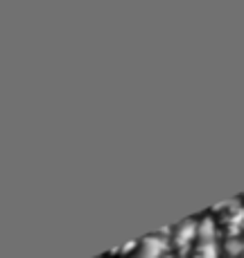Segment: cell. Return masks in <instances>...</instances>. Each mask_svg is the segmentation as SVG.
<instances>
[{
    "label": "cell",
    "mask_w": 244,
    "mask_h": 258,
    "mask_svg": "<svg viewBox=\"0 0 244 258\" xmlns=\"http://www.w3.org/2000/svg\"><path fill=\"white\" fill-rule=\"evenodd\" d=\"M165 258H168V256H165Z\"/></svg>",
    "instance_id": "cell-2"
},
{
    "label": "cell",
    "mask_w": 244,
    "mask_h": 258,
    "mask_svg": "<svg viewBox=\"0 0 244 258\" xmlns=\"http://www.w3.org/2000/svg\"><path fill=\"white\" fill-rule=\"evenodd\" d=\"M165 242L160 238H147L140 245V254L138 258H165Z\"/></svg>",
    "instance_id": "cell-1"
}]
</instances>
